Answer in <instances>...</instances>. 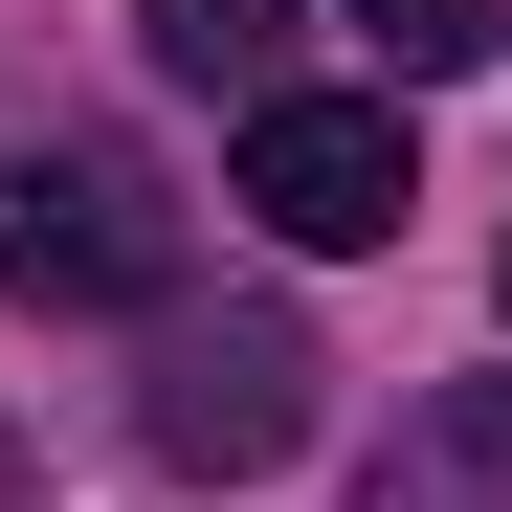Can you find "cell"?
Returning <instances> with one entry per match:
<instances>
[{
	"instance_id": "cell-1",
	"label": "cell",
	"mask_w": 512,
	"mask_h": 512,
	"mask_svg": "<svg viewBox=\"0 0 512 512\" xmlns=\"http://www.w3.org/2000/svg\"><path fill=\"white\" fill-rule=\"evenodd\" d=\"M0 290H45V312H156V290H179V201H156L112 134H0Z\"/></svg>"
},
{
	"instance_id": "cell-2",
	"label": "cell",
	"mask_w": 512,
	"mask_h": 512,
	"mask_svg": "<svg viewBox=\"0 0 512 512\" xmlns=\"http://www.w3.org/2000/svg\"><path fill=\"white\" fill-rule=\"evenodd\" d=\"M312 379H334V357H312L290 312H179L134 423H156V468H223V490H245V468H290V446H312Z\"/></svg>"
},
{
	"instance_id": "cell-3",
	"label": "cell",
	"mask_w": 512,
	"mask_h": 512,
	"mask_svg": "<svg viewBox=\"0 0 512 512\" xmlns=\"http://www.w3.org/2000/svg\"><path fill=\"white\" fill-rule=\"evenodd\" d=\"M401 201H423V156H401L379 90H268L245 112V223L268 245H401Z\"/></svg>"
},
{
	"instance_id": "cell-4",
	"label": "cell",
	"mask_w": 512,
	"mask_h": 512,
	"mask_svg": "<svg viewBox=\"0 0 512 512\" xmlns=\"http://www.w3.org/2000/svg\"><path fill=\"white\" fill-rule=\"evenodd\" d=\"M134 23H156V67H179V90H245V112H268L312 0H134Z\"/></svg>"
},
{
	"instance_id": "cell-5",
	"label": "cell",
	"mask_w": 512,
	"mask_h": 512,
	"mask_svg": "<svg viewBox=\"0 0 512 512\" xmlns=\"http://www.w3.org/2000/svg\"><path fill=\"white\" fill-rule=\"evenodd\" d=\"M357 23L423 67V90H446V67H490V45H512V0H357Z\"/></svg>"
},
{
	"instance_id": "cell-6",
	"label": "cell",
	"mask_w": 512,
	"mask_h": 512,
	"mask_svg": "<svg viewBox=\"0 0 512 512\" xmlns=\"http://www.w3.org/2000/svg\"><path fill=\"white\" fill-rule=\"evenodd\" d=\"M446 446H468V468H512V379H490V401H446Z\"/></svg>"
}]
</instances>
